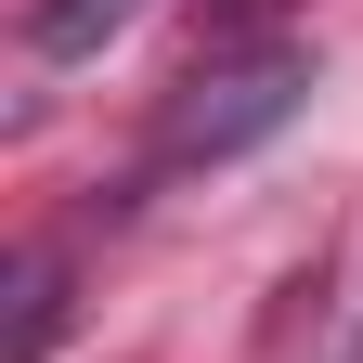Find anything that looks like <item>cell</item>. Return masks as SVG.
I'll use <instances>...</instances> for the list:
<instances>
[{
  "label": "cell",
  "instance_id": "2",
  "mask_svg": "<svg viewBox=\"0 0 363 363\" xmlns=\"http://www.w3.org/2000/svg\"><path fill=\"white\" fill-rule=\"evenodd\" d=\"M52 337H65V247L39 234L13 259V337H0V363H52Z\"/></svg>",
  "mask_w": 363,
  "mask_h": 363
},
{
  "label": "cell",
  "instance_id": "3",
  "mask_svg": "<svg viewBox=\"0 0 363 363\" xmlns=\"http://www.w3.org/2000/svg\"><path fill=\"white\" fill-rule=\"evenodd\" d=\"M130 13H143V0H26V52L39 65H78V52H104Z\"/></svg>",
  "mask_w": 363,
  "mask_h": 363
},
{
  "label": "cell",
  "instance_id": "1",
  "mask_svg": "<svg viewBox=\"0 0 363 363\" xmlns=\"http://www.w3.org/2000/svg\"><path fill=\"white\" fill-rule=\"evenodd\" d=\"M311 65L298 39H259V52H220V65H195L169 91V117H156V143H143V182L130 195H156V182H182V169H220V156H247V143H272L298 104H311Z\"/></svg>",
  "mask_w": 363,
  "mask_h": 363
},
{
  "label": "cell",
  "instance_id": "5",
  "mask_svg": "<svg viewBox=\"0 0 363 363\" xmlns=\"http://www.w3.org/2000/svg\"><path fill=\"white\" fill-rule=\"evenodd\" d=\"M337 363H363V325H350V350H337Z\"/></svg>",
  "mask_w": 363,
  "mask_h": 363
},
{
  "label": "cell",
  "instance_id": "4",
  "mask_svg": "<svg viewBox=\"0 0 363 363\" xmlns=\"http://www.w3.org/2000/svg\"><path fill=\"white\" fill-rule=\"evenodd\" d=\"M286 13V0H195V26H208V65L220 52H247V26H272Z\"/></svg>",
  "mask_w": 363,
  "mask_h": 363
}]
</instances>
